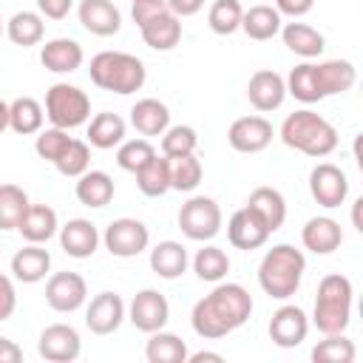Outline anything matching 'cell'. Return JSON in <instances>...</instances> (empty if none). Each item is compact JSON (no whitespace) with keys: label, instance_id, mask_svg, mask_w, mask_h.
Returning a JSON list of instances; mask_svg holds the SVG:
<instances>
[{"label":"cell","instance_id":"cell-23","mask_svg":"<svg viewBox=\"0 0 363 363\" xmlns=\"http://www.w3.org/2000/svg\"><path fill=\"white\" fill-rule=\"evenodd\" d=\"M17 233L28 241V244H45L60 233V221L57 213L48 204H28V210L23 213Z\"/></svg>","mask_w":363,"mask_h":363},{"label":"cell","instance_id":"cell-36","mask_svg":"<svg viewBox=\"0 0 363 363\" xmlns=\"http://www.w3.org/2000/svg\"><path fill=\"white\" fill-rule=\"evenodd\" d=\"M43 34H45V23L40 11H17L6 23V37L20 48H31L43 43Z\"/></svg>","mask_w":363,"mask_h":363},{"label":"cell","instance_id":"cell-22","mask_svg":"<svg viewBox=\"0 0 363 363\" xmlns=\"http://www.w3.org/2000/svg\"><path fill=\"white\" fill-rule=\"evenodd\" d=\"M139 31H142V40H145L147 48H153V51H170L182 40V20L167 9V11L156 14V17H150L147 23H142Z\"/></svg>","mask_w":363,"mask_h":363},{"label":"cell","instance_id":"cell-34","mask_svg":"<svg viewBox=\"0 0 363 363\" xmlns=\"http://www.w3.org/2000/svg\"><path fill=\"white\" fill-rule=\"evenodd\" d=\"M187 343L164 329L150 332V340L145 343V357L147 363H187Z\"/></svg>","mask_w":363,"mask_h":363},{"label":"cell","instance_id":"cell-53","mask_svg":"<svg viewBox=\"0 0 363 363\" xmlns=\"http://www.w3.org/2000/svg\"><path fill=\"white\" fill-rule=\"evenodd\" d=\"M204 360H210V363H221L224 354H218V352H193V354H187V363H204Z\"/></svg>","mask_w":363,"mask_h":363},{"label":"cell","instance_id":"cell-40","mask_svg":"<svg viewBox=\"0 0 363 363\" xmlns=\"http://www.w3.org/2000/svg\"><path fill=\"white\" fill-rule=\"evenodd\" d=\"M28 204V193L20 184H0V230H17Z\"/></svg>","mask_w":363,"mask_h":363},{"label":"cell","instance_id":"cell-15","mask_svg":"<svg viewBox=\"0 0 363 363\" xmlns=\"http://www.w3.org/2000/svg\"><path fill=\"white\" fill-rule=\"evenodd\" d=\"M272 122L252 113V116H238L227 128V142L238 153H261L272 142Z\"/></svg>","mask_w":363,"mask_h":363},{"label":"cell","instance_id":"cell-5","mask_svg":"<svg viewBox=\"0 0 363 363\" xmlns=\"http://www.w3.org/2000/svg\"><path fill=\"white\" fill-rule=\"evenodd\" d=\"M352 301H354V289L346 275H340V272L323 275L318 284L315 309H312V323L318 326V332H323V335L346 332V326L352 320Z\"/></svg>","mask_w":363,"mask_h":363},{"label":"cell","instance_id":"cell-41","mask_svg":"<svg viewBox=\"0 0 363 363\" xmlns=\"http://www.w3.org/2000/svg\"><path fill=\"white\" fill-rule=\"evenodd\" d=\"M354 343L337 332V335H326L323 340H318L312 346V360L315 363H352L354 360Z\"/></svg>","mask_w":363,"mask_h":363},{"label":"cell","instance_id":"cell-8","mask_svg":"<svg viewBox=\"0 0 363 363\" xmlns=\"http://www.w3.org/2000/svg\"><path fill=\"white\" fill-rule=\"evenodd\" d=\"M102 244L111 255L116 258H136L139 252L147 250L150 244V230L145 221L139 218H130V216H122V218H113L105 233H102Z\"/></svg>","mask_w":363,"mask_h":363},{"label":"cell","instance_id":"cell-4","mask_svg":"<svg viewBox=\"0 0 363 363\" xmlns=\"http://www.w3.org/2000/svg\"><path fill=\"white\" fill-rule=\"evenodd\" d=\"M88 77L96 88L128 96V94L142 91V85L147 79V68L139 57H133L128 51H99L91 57Z\"/></svg>","mask_w":363,"mask_h":363},{"label":"cell","instance_id":"cell-12","mask_svg":"<svg viewBox=\"0 0 363 363\" xmlns=\"http://www.w3.org/2000/svg\"><path fill=\"white\" fill-rule=\"evenodd\" d=\"M128 320L139 332L150 335L156 329H164V323L170 320V303L159 289H139L128 306Z\"/></svg>","mask_w":363,"mask_h":363},{"label":"cell","instance_id":"cell-48","mask_svg":"<svg viewBox=\"0 0 363 363\" xmlns=\"http://www.w3.org/2000/svg\"><path fill=\"white\" fill-rule=\"evenodd\" d=\"M17 309V289L9 275L0 272V320H9Z\"/></svg>","mask_w":363,"mask_h":363},{"label":"cell","instance_id":"cell-6","mask_svg":"<svg viewBox=\"0 0 363 363\" xmlns=\"http://www.w3.org/2000/svg\"><path fill=\"white\" fill-rule=\"evenodd\" d=\"M45 119L54 128L74 130L91 119V99L79 85L71 82H54L45 91Z\"/></svg>","mask_w":363,"mask_h":363},{"label":"cell","instance_id":"cell-38","mask_svg":"<svg viewBox=\"0 0 363 363\" xmlns=\"http://www.w3.org/2000/svg\"><path fill=\"white\" fill-rule=\"evenodd\" d=\"M286 94L295 96L298 102L303 105H312V102H320L323 94L318 88V79H315V62H301L295 65L289 74H286Z\"/></svg>","mask_w":363,"mask_h":363},{"label":"cell","instance_id":"cell-37","mask_svg":"<svg viewBox=\"0 0 363 363\" xmlns=\"http://www.w3.org/2000/svg\"><path fill=\"white\" fill-rule=\"evenodd\" d=\"M193 272H196L201 281H207V284H218V281H224L227 272H230V255H227L221 247H216V244H204V247L193 255Z\"/></svg>","mask_w":363,"mask_h":363},{"label":"cell","instance_id":"cell-28","mask_svg":"<svg viewBox=\"0 0 363 363\" xmlns=\"http://www.w3.org/2000/svg\"><path fill=\"white\" fill-rule=\"evenodd\" d=\"M74 193H77V201L79 204L99 210V207L111 204V199L116 193V184H113V179L105 170H85L82 176H77Z\"/></svg>","mask_w":363,"mask_h":363},{"label":"cell","instance_id":"cell-45","mask_svg":"<svg viewBox=\"0 0 363 363\" xmlns=\"http://www.w3.org/2000/svg\"><path fill=\"white\" fill-rule=\"evenodd\" d=\"M150 156H156V150H153L150 139H145V136L142 139H125L122 145H116V164L128 173H136Z\"/></svg>","mask_w":363,"mask_h":363},{"label":"cell","instance_id":"cell-27","mask_svg":"<svg viewBox=\"0 0 363 363\" xmlns=\"http://www.w3.org/2000/svg\"><path fill=\"white\" fill-rule=\"evenodd\" d=\"M130 125L136 128V133L147 136H162L170 128V111L162 99L145 96L130 108Z\"/></svg>","mask_w":363,"mask_h":363},{"label":"cell","instance_id":"cell-10","mask_svg":"<svg viewBox=\"0 0 363 363\" xmlns=\"http://www.w3.org/2000/svg\"><path fill=\"white\" fill-rule=\"evenodd\" d=\"M37 352L48 363H74L82 352L79 332L71 323H51L37 337Z\"/></svg>","mask_w":363,"mask_h":363},{"label":"cell","instance_id":"cell-24","mask_svg":"<svg viewBox=\"0 0 363 363\" xmlns=\"http://www.w3.org/2000/svg\"><path fill=\"white\" fill-rule=\"evenodd\" d=\"M51 269V252L43 244H26L11 255V275L20 284H37Z\"/></svg>","mask_w":363,"mask_h":363},{"label":"cell","instance_id":"cell-17","mask_svg":"<svg viewBox=\"0 0 363 363\" xmlns=\"http://www.w3.org/2000/svg\"><path fill=\"white\" fill-rule=\"evenodd\" d=\"M269 235L272 233L267 230V224L247 204L241 210H235L230 216V221H227V238H230V244L235 250H258V247L267 244Z\"/></svg>","mask_w":363,"mask_h":363},{"label":"cell","instance_id":"cell-19","mask_svg":"<svg viewBox=\"0 0 363 363\" xmlns=\"http://www.w3.org/2000/svg\"><path fill=\"white\" fill-rule=\"evenodd\" d=\"M102 235L91 218H68L60 227V247L71 258H91L99 247Z\"/></svg>","mask_w":363,"mask_h":363},{"label":"cell","instance_id":"cell-21","mask_svg":"<svg viewBox=\"0 0 363 363\" xmlns=\"http://www.w3.org/2000/svg\"><path fill=\"white\" fill-rule=\"evenodd\" d=\"M301 244L315 255H329L343 244V230L329 216H315L301 230Z\"/></svg>","mask_w":363,"mask_h":363},{"label":"cell","instance_id":"cell-39","mask_svg":"<svg viewBox=\"0 0 363 363\" xmlns=\"http://www.w3.org/2000/svg\"><path fill=\"white\" fill-rule=\"evenodd\" d=\"M201 176H204V167H201V162H199L196 153L170 159V190L193 193L201 184Z\"/></svg>","mask_w":363,"mask_h":363},{"label":"cell","instance_id":"cell-33","mask_svg":"<svg viewBox=\"0 0 363 363\" xmlns=\"http://www.w3.org/2000/svg\"><path fill=\"white\" fill-rule=\"evenodd\" d=\"M136 187L147 199H159L170 190V159L167 156H150L136 173Z\"/></svg>","mask_w":363,"mask_h":363},{"label":"cell","instance_id":"cell-32","mask_svg":"<svg viewBox=\"0 0 363 363\" xmlns=\"http://www.w3.org/2000/svg\"><path fill=\"white\" fill-rule=\"evenodd\" d=\"M125 130H128V125L119 113L102 111V113L91 116V122H88V145L99 147V150H111L125 142Z\"/></svg>","mask_w":363,"mask_h":363},{"label":"cell","instance_id":"cell-50","mask_svg":"<svg viewBox=\"0 0 363 363\" xmlns=\"http://www.w3.org/2000/svg\"><path fill=\"white\" fill-rule=\"evenodd\" d=\"M312 6H315V0H275V11H278L281 17L286 14V17H292V20L309 14Z\"/></svg>","mask_w":363,"mask_h":363},{"label":"cell","instance_id":"cell-1","mask_svg":"<svg viewBox=\"0 0 363 363\" xmlns=\"http://www.w3.org/2000/svg\"><path fill=\"white\" fill-rule=\"evenodd\" d=\"M252 315V295L233 281H218L210 295L196 301L190 312V326L204 340H218L244 326Z\"/></svg>","mask_w":363,"mask_h":363},{"label":"cell","instance_id":"cell-43","mask_svg":"<svg viewBox=\"0 0 363 363\" xmlns=\"http://www.w3.org/2000/svg\"><path fill=\"white\" fill-rule=\"evenodd\" d=\"M196 147H199V133L190 125H170L162 133V156H167V159L196 153Z\"/></svg>","mask_w":363,"mask_h":363},{"label":"cell","instance_id":"cell-30","mask_svg":"<svg viewBox=\"0 0 363 363\" xmlns=\"http://www.w3.org/2000/svg\"><path fill=\"white\" fill-rule=\"evenodd\" d=\"M278 34H281L284 45H286L292 54L303 57V60L320 57V54H323V48H326V40H323V34H320L318 28L306 26V23H284Z\"/></svg>","mask_w":363,"mask_h":363},{"label":"cell","instance_id":"cell-55","mask_svg":"<svg viewBox=\"0 0 363 363\" xmlns=\"http://www.w3.org/2000/svg\"><path fill=\"white\" fill-rule=\"evenodd\" d=\"M9 128V102L0 99V133Z\"/></svg>","mask_w":363,"mask_h":363},{"label":"cell","instance_id":"cell-26","mask_svg":"<svg viewBox=\"0 0 363 363\" xmlns=\"http://www.w3.org/2000/svg\"><path fill=\"white\" fill-rule=\"evenodd\" d=\"M247 207L267 224L269 233L281 230L284 221H286V199H284L281 190H275V187H267V184L255 187V190L250 193V199H247Z\"/></svg>","mask_w":363,"mask_h":363},{"label":"cell","instance_id":"cell-14","mask_svg":"<svg viewBox=\"0 0 363 363\" xmlns=\"http://www.w3.org/2000/svg\"><path fill=\"white\" fill-rule=\"evenodd\" d=\"M309 335V318L301 306L295 303H284L281 309L272 312L269 318V340L281 349H295L306 340Z\"/></svg>","mask_w":363,"mask_h":363},{"label":"cell","instance_id":"cell-20","mask_svg":"<svg viewBox=\"0 0 363 363\" xmlns=\"http://www.w3.org/2000/svg\"><path fill=\"white\" fill-rule=\"evenodd\" d=\"M82 60H85V51L71 37H54L40 48V62L51 74H71L82 65Z\"/></svg>","mask_w":363,"mask_h":363},{"label":"cell","instance_id":"cell-52","mask_svg":"<svg viewBox=\"0 0 363 363\" xmlns=\"http://www.w3.org/2000/svg\"><path fill=\"white\" fill-rule=\"evenodd\" d=\"M23 360V349L9 340V337H0V363H20Z\"/></svg>","mask_w":363,"mask_h":363},{"label":"cell","instance_id":"cell-16","mask_svg":"<svg viewBox=\"0 0 363 363\" xmlns=\"http://www.w3.org/2000/svg\"><path fill=\"white\" fill-rule=\"evenodd\" d=\"M247 99L255 111L261 113H269V111H278L286 99V82L278 71L272 68H261L250 77L247 82Z\"/></svg>","mask_w":363,"mask_h":363},{"label":"cell","instance_id":"cell-2","mask_svg":"<svg viewBox=\"0 0 363 363\" xmlns=\"http://www.w3.org/2000/svg\"><path fill=\"white\" fill-rule=\"evenodd\" d=\"M306 272V258L292 244H275L258 264V286L275 301H286L298 292Z\"/></svg>","mask_w":363,"mask_h":363},{"label":"cell","instance_id":"cell-54","mask_svg":"<svg viewBox=\"0 0 363 363\" xmlns=\"http://www.w3.org/2000/svg\"><path fill=\"white\" fill-rule=\"evenodd\" d=\"M360 207H363V199H357L354 207H352V221H354V230H357V233H363V224H360Z\"/></svg>","mask_w":363,"mask_h":363},{"label":"cell","instance_id":"cell-11","mask_svg":"<svg viewBox=\"0 0 363 363\" xmlns=\"http://www.w3.org/2000/svg\"><path fill=\"white\" fill-rule=\"evenodd\" d=\"M309 193L326 210L340 207L346 201V196H349V179H346V173L337 164L318 162L312 167V173H309Z\"/></svg>","mask_w":363,"mask_h":363},{"label":"cell","instance_id":"cell-51","mask_svg":"<svg viewBox=\"0 0 363 363\" xmlns=\"http://www.w3.org/2000/svg\"><path fill=\"white\" fill-rule=\"evenodd\" d=\"M204 6V0H167V9L182 20V17H193L199 14Z\"/></svg>","mask_w":363,"mask_h":363},{"label":"cell","instance_id":"cell-18","mask_svg":"<svg viewBox=\"0 0 363 363\" xmlns=\"http://www.w3.org/2000/svg\"><path fill=\"white\" fill-rule=\"evenodd\" d=\"M77 17L94 37H111L122 28V11L113 6V0H79Z\"/></svg>","mask_w":363,"mask_h":363},{"label":"cell","instance_id":"cell-35","mask_svg":"<svg viewBox=\"0 0 363 363\" xmlns=\"http://www.w3.org/2000/svg\"><path fill=\"white\" fill-rule=\"evenodd\" d=\"M45 122V111L34 96H17L14 102H9V128L20 136H31L37 130H43Z\"/></svg>","mask_w":363,"mask_h":363},{"label":"cell","instance_id":"cell-7","mask_svg":"<svg viewBox=\"0 0 363 363\" xmlns=\"http://www.w3.org/2000/svg\"><path fill=\"white\" fill-rule=\"evenodd\" d=\"M221 207L210 196H190L179 207V230L190 241H210L221 233Z\"/></svg>","mask_w":363,"mask_h":363},{"label":"cell","instance_id":"cell-9","mask_svg":"<svg viewBox=\"0 0 363 363\" xmlns=\"http://www.w3.org/2000/svg\"><path fill=\"white\" fill-rule=\"evenodd\" d=\"M85 301H88V284H85V278L79 272L62 269V272L48 275V281H45V303L54 312L71 315L79 306H85Z\"/></svg>","mask_w":363,"mask_h":363},{"label":"cell","instance_id":"cell-25","mask_svg":"<svg viewBox=\"0 0 363 363\" xmlns=\"http://www.w3.org/2000/svg\"><path fill=\"white\" fill-rule=\"evenodd\" d=\"M315 79L326 99L335 94H346L357 82V68L349 60H323V62H315Z\"/></svg>","mask_w":363,"mask_h":363},{"label":"cell","instance_id":"cell-29","mask_svg":"<svg viewBox=\"0 0 363 363\" xmlns=\"http://www.w3.org/2000/svg\"><path fill=\"white\" fill-rule=\"evenodd\" d=\"M190 264V255H187V247L182 241H159L153 250H150V269L164 278V281H173L179 275H184Z\"/></svg>","mask_w":363,"mask_h":363},{"label":"cell","instance_id":"cell-46","mask_svg":"<svg viewBox=\"0 0 363 363\" xmlns=\"http://www.w3.org/2000/svg\"><path fill=\"white\" fill-rule=\"evenodd\" d=\"M68 142H71V136H68V130H62V128H45V130H37V139H34V150H37V156L40 159H45V162H57L60 156H62V150L68 147Z\"/></svg>","mask_w":363,"mask_h":363},{"label":"cell","instance_id":"cell-47","mask_svg":"<svg viewBox=\"0 0 363 363\" xmlns=\"http://www.w3.org/2000/svg\"><path fill=\"white\" fill-rule=\"evenodd\" d=\"M167 11V0H130V17L136 26L147 23L150 17Z\"/></svg>","mask_w":363,"mask_h":363},{"label":"cell","instance_id":"cell-3","mask_svg":"<svg viewBox=\"0 0 363 363\" xmlns=\"http://www.w3.org/2000/svg\"><path fill=\"white\" fill-rule=\"evenodd\" d=\"M281 142L303 156L323 159L337 147V130L320 113L301 108L281 122Z\"/></svg>","mask_w":363,"mask_h":363},{"label":"cell","instance_id":"cell-49","mask_svg":"<svg viewBox=\"0 0 363 363\" xmlns=\"http://www.w3.org/2000/svg\"><path fill=\"white\" fill-rule=\"evenodd\" d=\"M74 0H37V11L48 20H65Z\"/></svg>","mask_w":363,"mask_h":363},{"label":"cell","instance_id":"cell-13","mask_svg":"<svg viewBox=\"0 0 363 363\" xmlns=\"http://www.w3.org/2000/svg\"><path fill=\"white\" fill-rule=\"evenodd\" d=\"M125 318H128V306H125L122 295L111 292V289L94 295L91 303L85 306V326L94 335H113Z\"/></svg>","mask_w":363,"mask_h":363},{"label":"cell","instance_id":"cell-56","mask_svg":"<svg viewBox=\"0 0 363 363\" xmlns=\"http://www.w3.org/2000/svg\"><path fill=\"white\" fill-rule=\"evenodd\" d=\"M6 34V23H3V17H0V37Z\"/></svg>","mask_w":363,"mask_h":363},{"label":"cell","instance_id":"cell-42","mask_svg":"<svg viewBox=\"0 0 363 363\" xmlns=\"http://www.w3.org/2000/svg\"><path fill=\"white\" fill-rule=\"evenodd\" d=\"M241 14H244V9L238 0H213V6L207 11V26L216 34L227 37L241 28Z\"/></svg>","mask_w":363,"mask_h":363},{"label":"cell","instance_id":"cell-31","mask_svg":"<svg viewBox=\"0 0 363 363\" xmlns=\"http://www.w3.org/2000/svg\"><path fill=\"white\" fill-rule=\"evenodd\" d=\"M281 26H284L281 14L275 11V6H267V3H255L241 14V31L258 43L272 40L281 31Z\"/></svg>","mask_w":363,"mask_h":363},{"label":"cell","instance_id":"cell-44","mask_svg":"<svg viewBox=\"0 0 363 363\" xmlns=\"http://www.w3.org/2000/svg\"><path fill=\"white\" fill-rule=\"evenodd\" d=\"M54 167H57L62 176H68V179L82 176V173L91 167V145L82 142V139H71L68 147L62 150V156L54 162Z\"/></svg>","mask_w":363,"mask_h":363}]
</instances>
